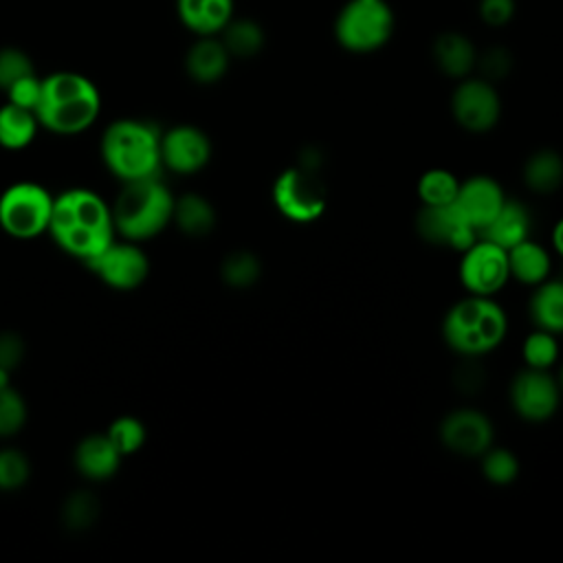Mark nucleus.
Returning <instances> with one entry per match:
<instances>
[{"label":"nucleus","instance_id":"obj_33","mask_svg":"<svg viewBox=\"0 0 563 563\" xmlns=\"http://www.w3.org/2000/svg\"><path fill=\"white\" fill-rule=\"evenodd\" d=\"M26 422L24 398L11 387V383L0 385V438L18 433Z\"/></svg>","mask_w":563,"mask_h":563},{"label":"nucleus","instance_id":"obj_23","mask_svg":"<svg viewBox=\"0 0 563 563\" xmlns=\"http://www.w3.org/2000/svg\"><path fill=\"white\" fill-rule=\"evenodd\" d=\"M528 312L537 328L552 334L563 332V279L548 277L539 286H534Z\"/></svg>","mask_w":563,"mask_h":563},{"label":"nucleus","instance_id":"obj_15","mask_svg":"<svg viewBox=\"0 0 563 563\" xmlns=\"http://www.w3.org/2000/svg\"><path fill=\"white\" fill-rule=\"evenodd\" d=\"M211 158V141L196 125H174L161 134V161L176 174L200 172Z\"/></svg>","mask_w":563,"mask_h":563},{"label":"nucleus","instance_id":"obj_40","mask_svg":"<svg viewBox=\"0 0 563 563\" xmlns=\"http://www.w3.org/2000/svg\"><path fill=\"white\" fill-rule=\"evenodd\" d=\"M22 352H24V345L18 334H13V332L0 334V369L11 374V369L20 363Z\"/></svg>","mask_w":563,"mask_h":563},{"label":"nucleus","instance_id":"obj_39","mask_svg":"<svg viewBox=\"0 0 563 563\" xmlns=\"http://www.w3.org/2000/svg\"><path fill=\"white\" fill-rule=\"evenodd\" d=\"M40 90H42V77L31 73V75L18 79L13 86H9L4 92H7V101L9 103L22 106V108H29V110L35 112V106H37V99H40Z\"/></svg>","mask_w":563,"mask_h":563},{"label":"nucleus","instance_id":"obj_11","mask_svg":"<svg viewBox=\"0 0 563 563\" xmlns=\"http://www.w3.org/2000/svg\"><path fill=\"white\" fill-rule=\"evenodd\" d=\"M561 400L559 380L548 369L526 367L510 383V405L528 422H543L554 416Z\"/></svg>","mask_w":563,"mask_h":563},{"label":"nucleus","instance_id":"obj_18","mask_svg":"<svg viewBox=\"0 0 563 563\" xmlns=\"http://www.w3.org/2000/svg\"><path fill=\"white\" fill-rule=\"evenodd\" d=\"M231 59L220 35H200L185 55V70L196 84L207 86L227 75Z\"/></svg>","mask_w":563,"mask_h":563},{"label":"nucleus","instance_id":"obj_1","mask_svg":"<svg viewBox=\"0 0 563 563\" xmlns=\"http://www.w3.org/2000/svg\"><path fill=\"white\" fill-rule=\"evenodd\" d=\"M48 233L64 253L88 262L114 242L117 231L110 205L99 194L75 187L55 196Z\"/></svg>","mask_w":563,"mask_h":563},{"label":"nucleus","instance_id":"obj_31","mask_svg":"<svg viewBox=\"0 0 563 563\" xmlns=\"http://www.w3.org/2000/svg\"><path fill=\"white\" fill-rule=\"evenodd\" d=\"M262 264L249 251H235L222 262V279L231 288H249L260 279Z\"/></svg>","mask_w":563,"mask_h":563},{"label":"nucleus","instance_id":"obj_25","mask_svg":"<svg viewBox=\"0 0 563 563\" xmlns=\"http://www.w3.org/2000/svg\"><path fill=\"white\" fill-rule=\"evenodd\" d=\"M220 40L227 46L231 57L249 59V57H255L264 48L266 33L257 20L233 15L229 20V24L220 31Z\"/></svg>","mask_w":563,"mask_h":563},{"label":"nucleus","instance_id":"obj_20","mask_svg":"<svg viewBox=\"0 0 563 563\" xmlns=\"http://www.w3.org/2000/svg\"><path fill=\"white\" fill-rule=\"evenodd\" d=\"M119 464L121 453L114 449L106 433H92L84 438L75 449L77 471L92 482H103L112 477L119 471Z\"/></svg>","mask_w":563,"mask_h":563},{"label":"nucleus","instance_id":"obj_12","mask_svg":"<svg viewBox=\"0 0 563 563\" xmlns=\"http://www.w3.org/2000/svg\"><path fill=\"white\" fill-rule=\"evenodd\" d=\"M101 282L117 290H132L147 277V255L134 242H110L101 253L84 262Z\"/></svg>","mask_w":563,"mask_h":563},{"label":"nucleus","instance_id":"obj_3","mask_svg":"<svg viewBox=\"0 0 563 563\" xmlns=\"http://www.w3.org/2000/svg\"><path fill=\"white\" fill-rule=\"evenodd\" d=\"M161 134L150 121L117 119L101 136L103 163L123 183L158 176L163 167Z\"/></svg>","mask_w":563,"mask_h":563},{"label":"nucleus","instance_id":"obj_24","mask_svg":"<svg viewBox=\"0 0 563 563\" xmlns=\"http://www.w3.org/2000/svg\"><path fill=\"white\" fill-rule=\"evenodd\" d=\"M523 183L530 191L548 196L563 183V158L554 150H537L523 165Z\"/></svg>","mask_w":563,"mask_h":563},{"label":"nucleus","instance_id":"obj_30","mask_svg":"<svg viewBox=\"0 0 563 563\" xmlns=\"http://www.w3.org/2000/svg\"><path fill=\"white\" fill-rule=\"evenodd\" d=\"M559 358L556 334L537 328L523 341V361L534 369H550Z\"/></svg>","mask_w":563,"mask_h":563},{"label":"nucleus","instance_id":"obj_14","mask_svg":"<svg viewBox=\"0 0 563 563\" xmlns=\"http://www.w3.org/2000/svg\"><path fill=\"white\" fill-rule=\"evenodd\" d=\"M493 438L495 431L488 416L477 409H455L440 424L442 444L462 457H479L493 446Z\"/></svg>","mask_w":563,"mask_h":563},{"label":"nucleus","instance_id":"obj_35","mask_svg":"<svg viewBox=\"0 0 563 563\" xmlns=\"http://www.w3.org/2000/svg\"><path fill=\"white\" fill-rule=\"evenodd\" d=\"M31 73H35V66L24 51H20L15 46L0 48V90H7L18 79H22Z\"/></svg>","mask_w":563,"mask_h":563},{"label":"nucleus","instance_id":"obj_41","mask_svg":"<svg viewBox=\"0 0 563 563\" xmlns=\"http://www.w3.org/2000/svg\"><path fill=\"white\" fill-rule=\"evenodd\" d=\"M552 246H554V251L563 257V218L554 224V231H552Z\"/></svg>","mask_w":563,"mask_h":563},{"label":"nucleus","instance_id":"obj_36","mask_svg":"<svg viewBox=\"0 0 563 563\" xmlns=\"http://www.w3.org/2000/svg\"><path fill=\"white\" fill-rule=\"evenodd\" d=\"M97 499L84 490L70 495L66 499V506H64V523L70 528V530H86L92 526L95 517H97Z\"/></svg>","mask_w":563,"mask_h":563},{"label":"nucleus","instance_id":"obj_6","mask_svg":"<svg viewBox=\"0 0 563 563\" xmlns=\"http://www.w3.org/2000/svg\"><path fill=\"white\" fill-rule=\"evenodd\" d=\"M396 31V13L387 0H345L334 15L336 44L354 55L380 51Z\"/></svg>","mask_w":563,"mask_h":563},{"label":"nucleus","instance_id":"obj_34","mask_svg":"<svg viewBox=\"0 0 563 563\" xmlns=\"http://www.w3.org/2000/svg\"><path fill=\"white\" fill-rule=\"evenodd\" d=\"M31 466L22 451L0 449V490H15L29 479Z\"/></svg>","mask_w":563,"mask_h":563},{"label":"nucleus","instance_id":"obj_2","mask_svg":"<svg viewBox=\"0 0 563 563\" xmlns=\"http://www.w3.org/2000/svg\"><path fill=\"white\" fill-rule=\"evenodd\" d=\"M99 110V90L86 75L57 70L42 77V90L35 106L40 128L55 134H79L95 123Z\"/></svg>","mask_w":563,"mask_h":563},{"label":"nucleus","instance_id":"obj_28","mask_svg":"<svg viewBox=\"0 0 563 563\" xmlns=\"http://www.w3.org/2000/svg\"><path fill=\"white\" fill-rule=\"evenodd\" d=\"M416 189L422 205L440 207V205L455 202L460 191V180L449 169L433 167L420 176Z\"/></svg>","mask_w":563,"mask_h":563},{"label":"nucleus","instance_id":"obj_4","mask_svg":"<svg viewBox=\"0 0 563 563\" xmlns=\"http://www.w3.org/2000/svg\"><path fill=\"white\" fill-rule=\"evenodd\" d=\"M508 332L506 310L484 295H468L451 306L442 321V336L462 356L493 352Z\"/></svg>","mask_w":563,"mask_h":563},{"label":"nucleus","instance_id":"obj_22","mask_svg":"<svg viewBox=\"0 0 563 563\" xmlns=\"http://www.w3.org/2000/svg\"><path fill=\"white\" fill-rule=\"evenodd\" d=\"M508 268L510 277L526 286H539L550 277L552 260L550 253L534 240H523L508 249Z\"/></svg>","mask_w":563,"mask_h":563},{"label":"nucleus","instance_id":"obj_9","mask_svg":"<svg viewBox=\"0 0 563 563\" xmlns=\"http://www.w3.org/2000/svg\"><path fill=\"white\" fill-rule=\"evenodd\" d=\"M451 114L460 128L473 134L488 132L501 117V97L493 81L484 77H464L451 95Z\"/></svg>","mask_w":563,"mask_h":563},{"label":"nucleus","instance_id":"obj_38","mask_svg":"<svg viewBox=\"0 0 563 563\" xmlns=\"http://www.w3.org/2000/svg\"><path fill=\"white\" fill-rule=\"evenodd\" d=\"M515 13H517L515 0H479L477 2L479 20L490 29H501L510 24Z\"/></svg>","mask_w":563,"mask_h":563},{"label":"nucleus","instance_id":"obj_17","mask_svg":"<svg viewBox=\"0 0 563 563\" xmlns=\"http://www.w3.org/2000/svg\"><path fill=\"white\" fill-rule=\"evenodd\" d=\"M477 48L473 40L460 31H442L431 44V57L435 68L449 79H464L475 70Z\"/></svg>","mask_w":563,"mask_h":563},{"label":"nucleus","instance_id":"obj_5","mask_svg":"<svg viewBox=\"0 0 563 563\" xmlns=\"http://www.w3.org/2000/svg\"><path fill=\"white\" fill-rule=\"evenodd\" d=\"M176 198L158 178H139L123 183L112 209L114 231L130 242L158 235L174 218Z\"/></svg>","mask_w":563,"mask_h":563},{"label":"nucleus","instance_id":"obj_37","mask_svg":"<svg viewBox=\"0 0 563 563\" xmlns=\"http://www.w3.org/2000/svg\"><path fill=\"white\" fill-rule=\"evenodd\" d=\"M475 68L479 70V77L488 79V81H499L504 79L510 68H512V55L508 53V48L495 44V46H488L484 48L482 53H477V64Z\"/></svg>","mask_w":563,"mask_h":563},{"label":"nucleus","instance_id":"obj_8","mask_svg":"<svg viewBox=\"0 0 563 563\" xmlns=\"http://www.w3.org/2000/svg\"><path fill=\"white\" fill-rule=\"evenodd\" d=\"M273 202L290 222H314L325 211V189L314 172L303 167L284 169L273 185Z\"/></svg>","mask_w":563,"mask_h":563},{"label":"nucleus","instance_id":"obj_27","mask_svg":"<svg viewBox=\"0 0 563 563\" xmlns=\"http://www.w3.org/2000/svg\"><path fill=\"white\" fill-rule=\"evenodd\" d=\"M40 128V121L33 110L15 106V103H4L0 108V145L7 150H22L31 145Z\"/></svg>","mask_w":563,"mask_h":563},{"label":"nucleus","instance_id":"obj_13","mask_svg":"<svg viewBox=\"0 0 563 563\" xmlns=\"http://www.w3.org/2000/svg\"><path fill=\"white\" fill-rule=\"evenodd\" d=\"M416 231L424 242L435 246H449L460 253L479 238V231L466 220L455 202L440 207L422 205L416 216Z\"/></svg>","mask_w":563,"mask_h":563},{"label":"nucleus","instance_id":"obj_16","mask_svg":"<svg viewBox=\"0 0 563 563\" xmlns=\"http://www.w3.org/2000/svg\"><path fill=\"white\" fill-rule=\"evenodd\" d=\"M506 196L501 185L490 176H471L460 183V191L455 205L466 216V220L482 231L504 207Z\"/></svg>","mask_w":563,"mask_h":563},{"label":"nucleus","instance_id":"obj_26","mask_svg":"<svg viewBox=\"0 0 563 563\" xmlns=\"http://www.w3.org/2000/svg\"><path fill=\"white\" fill-rule=\"evenodd\" d=\"M176 227L191 238H202L213 231L216 227V211L211 202L198 194H185L174 202V218Z\"/></svg>","mask_w":563,"mask_h":563},{"label":"nucleus","instance_id":"obj_29","mask_svg":"<svg viewBox=\"0 0 563 563\" xmlns=\"http://www.w3.org/2000/svg\"><path fill=\"white\" fill-rule=\"evenodd\" d=\"M479 457H482V473L490 484L504 486L517 479L519 460L510 449L488 446Z\"/></svg>","mask_w":563,"mask_h":563},{"label":"nucleus","instance_id":"obj_21","mask_svg":"<svg viewBox=\"0 0 563 563\" xmlns=\"http://www.w3.org/2000/svg\"><path fill=\"white\" fill-rule=\"evenodd\" d=\"M532 216L523 202L506 200L499 213L479 231V238L490 240L501 249H512L515 244L530 238Z\"/></svg>","mask_w":563,"mask_h":563},{"label":"nucleus","instance_id":"obj_10","mask_svg":"<svg viewBox=\"0 0 563 563\" xmlns=\"http://www.w3.org/2000/svg\"><path fill=\"white\" fill-rule=\"evenodd\" d=\"M510 279L508 251L486 238H477L460 260V282L471 295L493 297Z\"/></svg>","mask_w":563,"mask_h":563},{"label":"nucleus","instance_id":"obj_19","mask_svg":"<svg viewBox=\"0 0 563 563\" xmlns=\"http://www.w3.org/2000/svg\"><path fill=\"white\" fill-rule=\"evenodd\" d=\"M176 15L196 37L220 35L235 15V0H176Z\"/></svg>","mask_w":563,"mask_h":563},{"label":"nucleus","instance_id":"obj_32","mask_svg":"<svg viewBox=\"0 0 563 563\" xmlns=\"http://www.w3.org/2000/svg\"><path fill=\"white\" fill-rule=\"evenodd\" d=\"M106 435L114 444V449L121 453V457H125L136 453L143 446L145 424L134 416H121L108 427Z\"/></svg>","mask_w":563,"mask_h":563},{"label":"nucleus","instance_id":"obj_7","mask_svg":"<svg viewBox=\"0 0 563 563\" xmlns=\"http://www.w3.org/2000/svg\"><path fill=\"white\" fill-rule=\"evenodd\" d=\"M53 200L55 196L37 183H15L0 196V227L18 240L37 238L48 231Z\"/></svg>","mask_w":563,"mask_h":563},{"label":"nucleus","instance_id":"obj_42","mask_svg":"<svg viewBox=\"0 0 563 563\" xmlns=\"http://www.w3.org/2000/svg\"><path fill=\"white\" fill-rule=\"evenodd\" d=\"M559 387H561V391H563V367H561V374H559Z\"/></svg>","mask_w":563,"mask_h":563}]
</instances>
